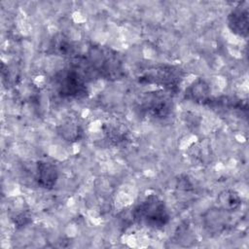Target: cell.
<instances>
[{
  "label": "cell",
  "instance_id": "2",
  "mask_svg": "<svg viewBox=\"0 0 249 249\" xmlns=\"http://www.w3.org/2000/svg\"><path fill=\"white\" fill-rule=\"evenodd\" d=\"M86 75L77 67H66L56 72L53 78V87L62 98L79 99L89 93Z\"/></svg>",
  "mask_w": 249,
  "mask_h": 249
},
{
  "label": "cell",
  "instance_id": "6",
  "mask_svg": "<svg viewBox=\"0 0 249 249\" xmlns=\"http://www.w3.org/2000/svg\"><path fill=\"white\" fill-rule=\"evenodd\" d=\"M228 26L236 36L247 38L248 35V6L246 2L239 3L228 16Z\"/></svg>",
  "mask_w": 249,
  "mask_h": 249
},
{
  "label": "cell",
  "instance_id": "13",
  "mask_svg": "<svg viewBox=\"0 0 249 249\" xmlns=\"http://www.w3.org/2000/svg\"><path fill=\"white\" fill-rule=\"evenodd\" d=\"M217 203L218 207L232 212L241 206V197L235 191L227 190L218 196Z\"/></svg>",
  "mask_w": 249,
  "mask_h": 249
},
{
  "label": "cell",
  "instance_id": "4",
  "mask_svg": "<svg viewBox=\"0 0 249 249\" xmlns=\"http://www.w3.org/2000/svg\"><path fill=\"white\" fill-rule=\"evenodd\" d=\"M183 79L182 70L171 65H159L149 68L139 77V82L157 85L166 90H174Z\"/></svg>",
  "mask_w": 249,
  "mask_h": 249
},
{
  "label": "cell",
  "instance_id": "5",
  "mask_svg": "<svg viewBox=\"0 0 249 249\" xmlns=\"http://www.w3.org/2000/svg\"><path fill=\"white\" fill-rule=\"evenodd\" d=\"M140 110L150 118L162 120L173 111V103L169 96L161 91L148 92L140 99Z\"/></svg>",
  "mask_w": 249,
  "mask_h": 249
},
{
  "label": "cell",
  "instance_id": "12",
  "mask_svg": "<svg viewBox=\"0 0 249 249\" xmlns=\"http://www.w3.org/2000/svg\"><path fill=\"white\" fill-rule=\"evenodd\" d=\"M105 134L108 141L115 146L125 145L128 141V130L120 124H109L106 125Z\"/></svg>",
  "mask_w": 249,
  "mask_h": 249
},
{
  "label": "cell",
  "instance_id": "8",
  "mask_svg": "<svg viewBox=\"0 0 249 249\" xmlns=\"http://www.w3.org/2000/svg\"><path fill=\"white\" fill-rule=\"evenodd\" d=\"M230 211L218 206L209 209L203 217V223L207 231L215 233L225 231L230 223Z\"/></svg>",
  "mask_w": 249,
  "mask_h": 249
},
{
  "label": "cell",
  "instance_id": "11",
  "mask_svg": "<svg viewBox=\"0 0 249 249\" xmlns=\"http://www.w3.org/2000/svg\"><path fill=\"white\" fill-rule=\"evenodd\" d=\"M51 52L54 55H59L66 58H71L76 55L77 50L70 39L64 35H56L53 38L50 44Z\"/></svg>",
  "mask_w": 249,
  "mask_h": 249
},
{
  "label": "cell",
  "instance_id": "3",
  "mask_svg": "<svg viewBox=\"0 0 249 249\" xmlns=\"http://www.w3.org/2000/svg\"><path fill=\"white\" fill-rule=\"evenodd\" d=\"M135 222L152 229H161L170 220V215L164 201L157 195L147 196L132 211Z\"/></svg>",
  "mask_w": 249,
  "mask_h": 249
},
{
  "label": "cell",
  "instance_id": "9",
  "mask_svg": "<svg viewBox=\"0 0 249 249\" xmlns=\"http://www.w3.org/2000/svg\"><path fill=\"white\" fill-rule=\"evenodd\" d=\"M57 133L67 142H77L83 137L84 130L77 120L70 118L58 124Z\"/></svg>",
  "mask_w": 249,
  "mask_h": 249
},
{
  "label": "cell",
  "instance_id": "1",
  "mask_svg": "<svg viewBox=\"0 0 249 249\" xmlns=\"http://www.w3.org/2000/svg\"><path fill=\"white\" fill-rule=\"evenodd\" d=\"M86 60L89 68L102 79L117 81L124 76V66L121 56L110 48L100 45L90 46Z\"/></svg>",
  "mask_w": 249,
  "mask_h": 249
},
{
  "label": "cell",
  "instance_id": "7",
  "mask_svg": "<svg viewBox=\"0 0 249 249\" xmlns=\"http://www.w3.org/2000/svg\"><path fill=\"white\" fill-rule=\"evenodd\" d=\"M58 169L55 164L47 160H39L35 168V181L38 187L52 190L58 180Z\"/></svg>",
  "mask_w": 249,
  "mask_h": 249
},
{
  "label": "cell",
  "instance_id": "10",
  "mask_svg": "<svg viewBox=\"0 0 249 249\" xmlns=\"http://www.w3.org/2000/svg\"><path fill=\"white\" fill-rule=\"evenodd\" d=\"M211 89L209 85L202 79L196 80L189 88H187L185 95L188 99L196 103H207L210 99Z\"/></svg>",
  "mask_w": 249,
  "mask_h": 249
}]
</instances>
